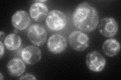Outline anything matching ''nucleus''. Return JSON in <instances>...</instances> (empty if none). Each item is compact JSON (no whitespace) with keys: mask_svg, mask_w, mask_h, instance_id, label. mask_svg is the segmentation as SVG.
I'll return each mask as SVG.
<instances>
[{"mask_svg":"<svg viewBox=\"0 0 121 80\" xmlns=\"http://www.w3.org/2000/svg\"><path fill=\"white\" fill-rule=\"evenodd\" d=\"M99 21L97 11L86 2L79 4L73 14L72 22L74 26L82 31L90 32L95 30Z\"/></svg>","mask_w":121,"mask_h":80,"instance_id":"obj_1","label":"nucleus"},{"mask_svg":"<svg viewBox=\"0 0 121 80\" xmlns=\"http://www.w3.org/2000/svg\"><path fill=\"white\" fill-rule=\"evenodd\" d=\"M45 23L50 29L52 31H58L66 27L67 19L63 12L59 10H54L48 14Z\"/></svg>","mask_w":121,"mask_h":80,"instance_id":"obj_2","label":"nucleus"},{"mask_svg":"<svg viewBox=\"0 0 121 80\" xmlns=\"http://www.w3.org/2000/svg\"><path fill=\"white\" fill-rule=\"evenodd\" d=\"M27 37L33 44L40 47L46 42L48 33L43 26L35 24L29 27L27 30Z\"/></svg>","mask_w":121,"mask_h":80,"instance_id":"obj_3","label":"nucleus"},{"mask_svg":"<svg viewBox=\"0 0 121 80\" xmlns=\"http://www.w3.org/2000/svg\"><path fill=\"white\" fill-rule=\"evenodd\" d=\"M69 42L71 47L74 50L78 52H82L89 46L90 39L84 33L74 31L69 35Z\"/></svg>","mask_w":121,"mask_h":80,"instance_id":"obj_4","label":"nucleus"},{"mask_svg":"<svg viewBox=\"0 0 121 80\" xmlns=\"http://www.w3.org/2000/svg\"><path fill=\"white\" fill-rule=\"evenodd\" d=\"M86 64L90 71L94 72H99L104 69L106 60L99 52L93 51L87 55Z\"/></svg>","mask_w":121,"mask_h":80,"instance_id":"obj_5","label":"nucleus"},{"mask_svg":"<svg viewBox=\"0 0 121 80\" xmlns=\"http://www.w3.org/2000/svg\"><path fill=\"white\" fill-rule=\"evenodd\" d=\"M118 24L114 18L105 17L101 20L98 26V30L101 35L105 37L112 38L118 31Z\"/></svg>","mask_w":121,"mask_h":80,"instance_id":"obj_6","label":"nucleus"},{"mask_svg":"<svg viewBox=\"0 0 121 80\" xmlns=\"http://www.w3.org/2000/svg\"><path fill=\"white\" fill-rule=\"evenodd\" d=\"M67 47V41L66 38L59 34L52 35L48 41V49L52 54H60L65 50Z\"/></svg>","mask_w":121,"mask_h":80,"instance_id":"obj_7","label":"nucleus"},{"mask_svg":"<svg viewBox=\"0 0 121 80\" xmlns=\"http://www.w3.org/2000/svg\"><path fill=\"white\" fill-rule=\"evenodd\" d=\"M21 56L22 59L26 64L32 65L41 60V51L37 47L29 45L23 49Z\"/></svg>","mask_w":121,"mask_h":80,"instance_id":"obj_8","label":"nucleus"},{"mask_svg":"<svg viewBox=\"0 0 121 80\" xmlns=\"http://www.w3.org/2000/svg\"><path fill=\"white\" fill-rule=\"evenodd\" d=\"M48 8L45 4L40 1L36 2L31 5L29 9L30 16L37 22L44 20L48 15Z\"/></svg>","mask_w":121,"mask_h":80,"instance_id":"obj_9","label":"nucleus"},{"mask_svg":"<svg viewBox=\"0 0 121 80\" xmlns=\"http://www.w3.org/2000/svg\"><path fill=\"white\" fill-rule=\"evenodd\" d=\"M31 23V19L28 14L23 10L18 11L12 17V24L18 30L22 31L27 29Z\"/></svg>","mask_w":121,"mask_h":80,"instance_id":"obj_10","label":"nucleus"},{"mask_svg":"<svg viewBox=\"0 0 121 80\" xmlns=\"http://www.w3.org/2000/svg\"><path fill=\"white\" fill-rule=\"evenodd\" d=\"M25 62L20 58L11 59L7 64V69L9 74L12 77H18L24 73L26 70Z\"/></svg>","mask_w":121,"mask_h":80,"instance_id":"obj_11","label":"nucleus"},{"mask_svg":"<svg viewBox=\"0 0 121 80\" xmlns=\"http://www.w3.org/2000/svg\"><path fill=\"white\" fill-rule=\"evenodd\" d=\"M121 46L118 40L113 38L107 40L103 45V51L108 57H114L119 54Z\"/></svg>","mask_w":121,"mask_h":80,"instance_id":"obj_12","label":"nucleus"},{"mask_svg":"<svg viewBox=\"0 0 121 80\" xmlns=\"http://www.w3.org/2000/svg\"><path fill=\"white\" fill-rule=\"evenodd\" d=\"M21 38L15 34H10L7 35L4 40V45L7 49L14 51L19 48L21 45Z\"/></svg>","mask_w":121,"mask_h":80,"instance_id":"obj_13","label":"nucleus"},{"mask_svg":"<svg viewBox=\"0 0 121 80\" xmlns=\"http://www.w3.org/2000/svg\"><path fill=\"white\" fill-rule=\"evenodd\" d=\"M20 80H36V78L35 77V76L30 74H26V75L22 76L21 77L19 78Z\"/></svg>","mask_w":121,"mask_h":80,"instance_id":"obj_14","label":"nucleus"},{"mask_svg":"<svg viewBox=\"0 0 121 80\" xmlns=\"http://www.w3.org/2000/svg\"><path fill=\"white\" fill-rule=\"evenodd\" d=\"M0 48H1V52H0V58H2L4 54V46L2 42V41H0Z\"/></svg>","mask_w":121,"mask_h":80,"instance_id":"obj_15","label":"nucleus"},{"mask_svg":"<svg viewBox=\"0 0 121 80\" xmlns=\"http://www.w3.org/2000/svg\"><path fill=\"white\" fill-rule=\"evenodd\" d=\"M5 33L3 31H1V32H0V38H1V41L3 40V39H4V38L5 37Z\"/></svg>","mask_w":121,"mask_h":80,"instance_id":"obj_16","label":"nucleus"},{"mask_svg":"<svg viewBox=\"0 0 121 80\" xmlns=\"http://www.w3.org/2000/svg\"><path fill=\"white\" fill-rule=\"evenodd\" d=\"M3 75H2V73H0V77H1V80H3Z\"/></svg>","mask_w":121,"mask_h":80,"instance_id":"obj_17","label":"nucleus"},{"mask_svg":"<svg viewBox=\"0 0 121 80\" xmlns=\"http://www.w3.org/2000/svg\"><path fill=\"white\" fill-rule=\"evenodd\" d=\"M14 32H15V33H18V31H17V30H16V29H15V30H14Z\"/></svg>","mask_w":121,"mask_h":80,"instance_id":"obj_18","label":"nucleus"}]
</instances>
